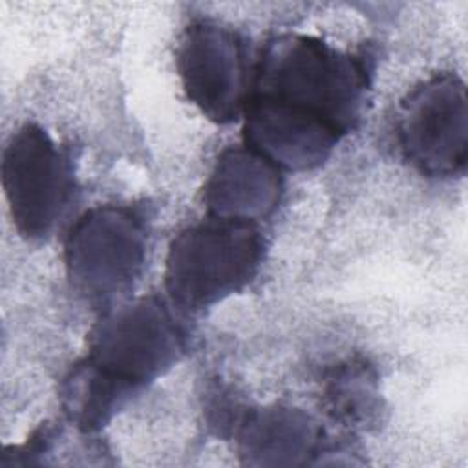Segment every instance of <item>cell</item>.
Instances as JSON below:
<instances>
[{
    "label": "cell",
    "instance_id": "obj_1",
    "mask_svg": "<svg viewBox=\"0 0 468 468\" xmlns=\"http://www.w3.org/2000/svg\"><path fill=\"white\" fill-rule=\"evenodd\" d=\"M371 71L362 55L318 37H272L252 68L243 112L245 144L280 170L322 166L360 124Z\"/></svg>",
    "mask_w": 468,
    "mask_h": 468
},
{
    "label": "cell",
    "instance_id": "obj_2",
    "mask_svg": "<svg viewBox=\"0 0 468 468\" xmlns=\"http://www.w3.org/2000/svg\"><path fill=\"white\" fill-rule=\"evenodd\" d=\"M263 254L265 239L258 223L208 214L183 229L168 247V298L185 313L212 307L258 276Z\"/></svg>",
    "mask_w": 468,
    "mask_h": 468
},
{
    "label": "cell",
    "instance_id": "obj_3",
    "mask_svg": "<svg viewBox=\"0 0 468 468\" xmlns=\"http://www.w3.org/2000/svg\"><path fill=\"white\" fill-rule=\"evenodd\" d=\"M177 311L154 294L108 309L82 360L132 400L185 356L188 331Z\"/></svg>",
    "mask_w": 468,
    "mask_h": 468
},
{
    "label": "cell",
    "instance_id": "obj_4",
    "mask_svg": "<svg viewBox=\"0 0 468 468\" xmlns=\"http://www.w3.org/2000/svg\"><path fill=\"white\" fill-rule=\"evenodd\" d=\"M148 232L146 216L130 205H99L84 212L64 243L73 289L99 305L124 296L143 272Z\"/></svg>",
    "mask_w": 468,
    "mask_h": 468
},
{
    "label": "cell",
    "instance_id": "obj_5",
    "mask_svg": "<svg viewBox=\"0 0 468 468\" xmlns=\"http://www.w3.org/2000/svg\"><path fill=\"white\" fill-rule=\"evenodd\" d=\"M2 186L18 234L33 241L57 229L77 188L68 154L33 122L18 128L4 148Z\"/></svg>",
    "mask_w": 468,
    "mask_h": 468
},
{
    "label": "cell",
    "instance_id": "obj_6",
    "mask_svg": "<svg viewBox=\"0 0 468 468\" xmlns=\"http://www.w3.org/2000/svg\"><path fill=\"white\" fill-rule=\"evenodd\" d=\"M404 159L428 177L461 176L468 159L466 88L455 73L428 79L411 90L397 115Z\"/></svg>",
    "mask_w": 468,
    "mask_h": 468
},
{
    "label": "cell",
    "instance_id": "obj_7",
    "mask_svg": "<svg viewBox=\"0 0 468 468\" xmlns=\"http://www.w3.org/2000/svg\"><path fill=\"white\" fill-rule=\"evenodd\" d=\"M243 38L219 24H190L177 46V71L188 101L218 124L238 121L250 91L252 68Z\"/></svg>",
    "mask_w": 468,
    "mask_h": 468
},
{
    "label": "cell",
    "instance_id": "obj_8",
    "mask_svg": "<svg viewBox=\"0 0 468 468\" xmlns=\"http://www.w3.org/2000/svg\"><path fill=\"white\" fill-rule=\"evenodd\" d=\"M230 433L241 463L250 466L311 464L327 450L322 426L291 406L243 410Z\"/></svg>",
    "mask_w": 468,
    "mask_h": 468
},
{
    "label": "cell",
    "instance_id": "obj_9",
    "mask_svg": "<svg viewBox=\"0 0 468 468\" xmlns=\"http://www.w3.org/2000/svg\"><path fill=\"white\" fill-rule=\"evenodd\" d=\"M282 192L280 168L243 144L227 148L218 157L203 201L210 216L258 223L276 210Z\"/></svg>",
    "mask_w": 468,
    "mask_h": 468
},
{
    "label": "cell",
    "instance_id": "obj_10",
    "mask_svg": "<svg viewBox=\"0 0 468 468\" xmlns=\"http://www.w3.org/2000/svg\"><path fill=\"white\" fill-rule=\"evenodd\" d=\"M329 415L347 428H369L380 419L382 400L375 371L362 360L335 366L324 384Z\"/></svg>",
    "mask_w": 468,
    "mask_h": 468
}]
</instances>
